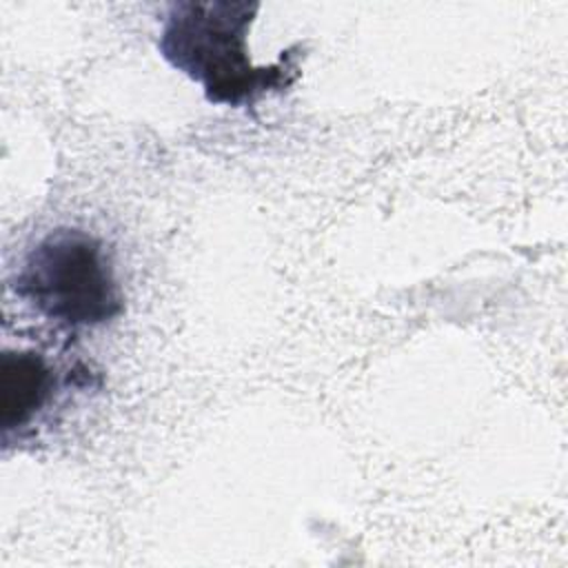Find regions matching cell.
Wrapping results in <instances>:
<instances>
[{
	"mask_svg": "<svg viewBox=\"0 0 568 568\" xmlns=\"http://www.w3.org/2000/svg\"><path fill=\"white\" fill-rule=\"evenodd\" d=\"M260 7L253 0L171 2L158 40L160 55L197 82L211 104L240 109L268 93H282L302 73L304 47L293 44L275 62L255 67L246 40Z\"/></svg>",
	"mask_w": 568,
	"mask_h": 568,
	"instance_id": "1",
	"label": "cell"
},
{
	"mask_svg": "<svg viewBox=\"0 0 568 568\" xmlns=\"http://www.w3.org/2000/svg\"><path fill=\"white\" fill-rule=\"evenodd\" d=\"M13 288L40 317L71 331L102 326L124 311L102 240L80 229H55L38 240Z\"/></svg>",
	"mask_w": 568,
	"mask_h": 568,
	"instance_id": "2",
	"label": "cell"
},
{
	"mask_svg": "<svg viewBox=\"0 0 568 568\" xmlns=\"http://www.w3.org/2000/svg\"><path fill=\"white\" fill-rule=\"evenodd\" d=\"M55 390L47 357L36 351H4L0 359V426L4 437L29 426Z\"/></svg>",
	"mask_w": 568,
	"mask_h": 568,
	"instance_id": "3",
	"label": "cell"
}]
</instances>
